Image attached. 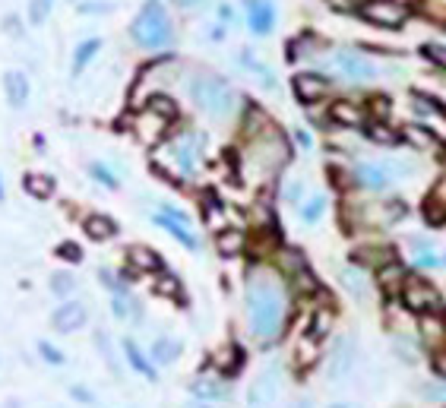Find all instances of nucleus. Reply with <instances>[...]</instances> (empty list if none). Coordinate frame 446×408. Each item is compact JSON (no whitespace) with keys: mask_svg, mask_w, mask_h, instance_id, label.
Here are the masks:
<instances>
[{"mask_svg":"<svg viewBox=\"0 0 446 408\" xmlns=\"http://www.w3.org/2000/svg\"><path fill=\"white\" fill-rule=\"evenodd\" d=\"M244 301H247V319H250L253 339L263 348L275 345L282 329H285V317H288V298H285V288L279 285V278L266 276V272H253L247 278Z\"/></svg>","mask_w":446,"mask_h":408,"instance_id":"nucleus-1","label":"nucleus"},{"mask_svg":"<svg viewBox=\"0 0 446 408\" xmlns=\"http://www.w3.org/2000/svg\"><path fill=\"white\" fill-rule=\"evenodd\" d=\"M190 98L209 118H228L238 105V95L231 92V86L219 76H193L190 79Z\"/></svg>","mask_w":446,"mask_h":408,"instance_id":"nucleus-2","label":"nucleus"},{"mask_svg":"<svg viewBox=\"0 0 446 408\" xmlns=\"http://www.w3.org/2000/svg\"><path fill=\"white\" fill-rule=\"evenodd\" d=\"M130 35L137 45L143 47H161L171 42V23H168L165 10H161V4H149L143 13L137 16V23L130 26Z\"/></svg>","mask_w":446,"mask_h":408,"instance_id":"nucleus-3","label":"nucleus"},{"mask_svg":"<svg viewBox=\"0 0 446 408\" xmlns=\"http://www.w3.org/2000/svg\"><path fill=\"white\" fill-rule=\"evenodd\" d=\"M358 364V345L351 336H339L326 351V361H323V370H326L329 383H345V380L355 373Z\"/></svg>","mask_w":446,"mask_h":408,"instance_id":"nucleus-4","label":"nucleus"},{"mask_svg":"<svg viewBox=\"0 0 446 408\" xmlns=\"http://www.w3.org/2000/svg\"><path fill=\"white\" fill-rule=\"evenodd\" d=\"M399 301H402L405 310H411V314H430V310H443V298L440 291L434 288L430 282H424V278H405L402 288H399Z\"/></svg>","mask_w":446,"mask_h":408,"instance_id":"nucleus-5","label":"nucleus"},{"mask_svg":"<svg viewBox=\"0 0 446 408\" xmlns=\"http://www.w3.org/2000/svg\"><path fill=\"white\" fill-rule=\"evenodd\" d=\"M282 377H285V370H282V364H266L260 373H256V380L247 386V408H269L279 399L282 392Z\"/></svg>","mask_w":446,"mask_h":408,"instance_id":"nucleus-6","label":"nucleus"},{"mask_svg":"<svg viewBox=\"0 0 446 408\" xmlns=\"http://www.w3.org/2000/svg\"><path fill=\"white\" fill-rule=\"evenodd\" d=\"M333 67L342 79H348V83H370V79L377 76V67L358 51H336Z\"/></svg>","mask_w":446,"mask_h":408,"instance_id":"nucleus-7","label":"nucleus"},{"mask_svg":"<svg viewBox=\"0 0 446 408\" xmlns=\"http://www.w3.org/2000/svg\"><path fill=\"white\" fill-rule=\"evenodd\" d=\"M355 181L361 183L364 190L387 193L396 181V171H393V165H387V162H361V165H355Z\"/></svg>","mask_w":446,"mask_h":408,"instance_id":"nucleus-8","label":"nucleus"},{"mask_svg":"<svg viewBox=\"0 0 446 408\" xmlns=\"http://www.w3.org/2000/svg\"><path fill=\"white\" fill-rule=\"evenodd\" d=\"M361 16L367 23H377L383 29H399L405 23V6L402 4H393V0H374V4H364L361 6Z\"/></svg>","mask_w":446,"mask_h":408,"instance_id":"nucleus-9","label":"nucleus"},{"mask_svg":"<svg viewBox=\"0 0 446 408\" xmlns=\"http://www.w3.org/2000/svg\"><path fill=\"white\" fill-rule=\"evenodd\" d=\"M89 323V310L83 307L79 301H64L60 307H54L51 314V326L60 332V336H73L76 329Z\"/></svg>","mask_w":446,"mask_h":408,"instance_id":"nucleus-10","label":"nucleus"},{"mask_svg":"<svg viewBox=\"0 0 446 408\" xmlns=\"http://www.w3.org/2000/svg\"><path fill=\"white\" fill-rule=\"evenodd\" d=\"M292 89H295V98L301 101V105H316V101L326 98L329 79L320 76V73H297L292 79Z\"/></svg>","mask_w":446,"mask_h":408,"instance_id":"nucleus-11","label":"nucleus"},{"mask_svg":"<svg viewBox=\"0 0 446 408\" xmlns=\"http://www.w3.org/2000/svg\"><path fill=\"white\" fill-rule=\"evenodd\" d=\"M418 339H421V345L428 342L430 351L443 348L446 345V314L443 310H430V314L418 317Z\"/></svg>","mask_w":446,"mask_h":408,"instance_id":"nucleus-12","label":"nucleus"},{"mask_svg":"<svg viewBox=\"0 0 446 408\" xmlns=\"http://www.w3.org/2000/svg\"><path fill=\"white\" fill-rule=\"evenodd\" d=\"M190 396L193 399H200V402H209V405H215V402H225L228 396H231V386L225 383V380H212V377H197L190 383Z\"/></svg>","mask_w":446,"mask_h":408,"instance_id":"nucleus-13","label":"nucleus"},{"mask_svg":"<svg viewBox=\"0 0 446 408\" xmlns=\"http://www.w3.org/2000/svg\"><path fill=\"white\" fill-rule=\"evenodd\" d=\"M329 120L336 127H348V130H361L367 124V114L361 105H351V101H333L329 105Z\"/></svg>","mask_w":446,"mask_h":408,"instance_id":"nucleus-14","label":"nucleus"},{"mask_svg":"<svg viewBox=\"0 0 446 408\" xmlns=\"http://www.w3.org/2000/svg\"><path fill=\"white\" fill-rule=\"evenodd\" d=\"M124 361L130 364V370H137L139 377H146L149 383H159V367L152 364V358H146V351L139 348L133 339H124Z\"/></svg>","mask_w":446,"mask_h":408,"instance_id":"nucleus-15","label":"nucleus"},{"mask_svg":"<svg viewBox=\"0 0 446 408\" xmlns=\"http://www.w3.org/2000/svg\"><path fill=\"white\" fill-rule=\"evenodd\" d=\"M184 351V342L174 336H159L152 345H149V358H152L155 367H171Z\"/></svg>","mask_w":446,"mask_h":408,"instance_id":"nucleus-16","label":"nucleus"},{"mask_svg":"<svg viewBox=\"0 0 446 408\" xmlns=\"http://www.w3.org/2000/svg\"><path fill=\"white\" fill-rule=\"evenodd\" d=\"M247 19H250V29H253L256 35H266L275 23L273 4H266V0H247Z\"/></svg>","mask_w":446,"mask_h":408,"instance_id":"nucleus-17","label":"nucleus"},{"mask_svg":"<svg viewBox=\"0 0 446 408\" xmlns=\"http://www.w3.org/2000/svg\"><path fill=\"white\" fill-rule=\"evenodd\" d=\"M247 247V234L241 228H222L219 237H215V250H219L225 260H231V256H241Z\"/></svg>","mask_w":446,"mask_h":408,"instance_id":"nucleus-18","label":"nucleus"},{"mask_svg":"<svg viewBox=\"0 0 446 408\" xmlns=\"http://www.w3.org/2000/svg\"><path fill=\"white\" fill-rule=\"evenodd\" d=\"M393 355L396 361H402L405 367L421 364V339L418 336H393Z\"/></svg>","mask_w":446,"mask_h":408,"instance_id":"nucleus-19","label":"nucleus"},{"mask_svg":"<svg viewBox=\"0 0 446 408\" xmlns=\"http://www.w3.org/2000/svg\"><path fill=\"white\" fill-rule=\"evenodd\" d=\"M405 278H408V272H405V266L399 260H387L377 266V288L383 291H399Z\"/></svg>","mask_w":446,"mask_h":408,"instance_id":"nucleus-20","label":"nucleus"},{"mask_svg":"<svg viewBox=\"0 0 446 408\" xmlns=\"http://www.w3.org/2000/svg\"><path fill=\"white\" fill-rule=\"evenodd\" d=\"M127 263H130L137 272H159L161 269V256L155 254L152 247H146V244L127 247Z\"/></svg>","mask_w":446,"mask_h":408,"instance_id":"nucleus-21","label":"nucleus"},{"mask_svg":"<svg viewBox=\"0 0 446 408\" xmlns=\"http://www.w3.org/2000/svg\"><path fill=\"white\" fill-rule=\"evenodd\" d=\"M339 278H342L345 291L355 298V301H367V298H370V282H367V276H364L358 266H345L339 272Z\"/></svg>","mask_w":446,"mask_h":408,"instance_id":"nucleus-22","label":"nucleus"},{"mask_svg":"<svg viewBox=\"0 0 446 408\" xmlns=\"http://www.w3.org/2000/svg\"><path fill=\"white\" fill-rule=\"evenodd\" d=\"M4 89H6V101L13 108H25V101H29V79H25V73H16V70L6 73Z\"/></svg>","mask_w":446,"mask_h":408,"instance_id":"nucleus-23","label":"nucleus"},{"mask_svg":"<svg viewBox=\"0 0 446 408\" xmlns=\"http://www.w3.org/2000/svg\"><path fill=\"white\" fill-rule=\"evenodd\" d=\"M155 222H159V225L165 228L171 237H178V241L184 244L187 250H200V241H197V234L190 231V225H184V222H174L171 215H165V212H159V215H155Z\"/></svg>","mask_w":446,"mask_h":408,"instance_id":"nucleus-24","label":"nucleus"},{"mask_svg":"<svg viewBox=\"0 0 446 408\" xmlns=\"http://www.w3.org/2000/svg\"><path fill=\"white\" fill-rule=\"evenodd\" d=\"M83 231L92 237V241H111V237L118 234V225H114L108 215H89V219L83 222Z\"/></svg>","mask_w":446,"mask_h":408,"instance_id":"nucleus-25","label":"nucleus"},{"mask_svg":"<svg viewBox=\"0 0 446 408\" xmlns=\"http://www.w3.org/2000/svg\"><path fill=\"white\" fill-rule=\"evenodd\" d=\"M399 136H402L408 146H415V149H434L437 146V136L428 130V127H421V124H405L402 130H399Z\"/></svg>","mask_w":446,"mask_h":408,"instance_id":"nucleus-26","label":"nucleus"},{"mask_svg":"<svg viewBox=\"0 0 446 408\" xmlns=\"http://www.w3.org/2000/svg\"><path fill=\"white\" fill-rule=\"evenodd\" d=\"M364 136H367L370 142H377V146H396V142L402 140V136H399V130H393L387 120H374V124H364Z\"/></svg>","mask_w":446,"mask_h":408,"instance_id":"nucleus-27","label":"nucleus"},{"mask_svg":"<svg viewBox=\"0 0 446 408\" xmlns=\"http://www.w3.org/2000/svg\"><path fill=\"white\" fill-rule=\"evenodd\" d=\"M200 142L197 136H184V140L178 142V165L184 168L187 174H193L197 171V155H200Z\"/></svg>","mask_w":446,"mask_h":408,"instance_id":"nucleus-28","label":"nucleus"},{"mask_svg":"<svg viewBox=\"0 0 446 408\" xmlns=\"http://www.w3.org/2000/svg\"><path fill=\"white\" fill-rule=\"evenodd\" d=\"M111 314L118 317V319H133V317H139V304L133 301L130 295L118 291V295L111 298Z\"/></svg>","mask_w":446,"mask_h":408,"instance_id":"nucleus-29","label":"nucleus"},{"mask_svg":"<svg viewBox=\"0 0 446 408\" xmlns=\"http://www.w3.org/2000/svg\"><path fill=\"white\" fill-rule=\"evenodd\" d=\"M23 187L29 190L35 200H48V196L54 193V181L45 178V174H25V178H23Z\"/></svg>","mask_w":446,"mask_h":408,"instance_id":"nucleus-30","label":"nucleus"},{"mask_svg":"<svg viewBox=\"0 0 446 408\" xmlns=\"http://www.w3.org/2000/svg\"><path fill=\"white\" fill-rule=\"evenodd\" d=\"M241 64H244V67H247V70H250V73H256V76H260V83H263V86H266V89H275V79H273V70H269V67H266V64H260V60H256V57H253V54H250V51H244V54H241Z\"/></svg>","mask_w":446,"mask_h":408,"instance_id":"nucleus-31","label":"nucleus"},{"mask_svg":"<svg viewBox=\"0 0 446 408\" xmlns=\"http://www.w3.org/2000/svg\"><path fill=\"white\" fill-rule=\"evenodd\" d=\"M149 111L159 114L161 120L178 118V105H174V101L168 98V95H149Z\"/></svg>","mask_w":446,"mask_h":408,"instance_id":"nucleus-32","label":"nucleus"},{"mask_svg":"<svg viewBox=\"0 0 446 408\" xmlns=\"http://www.w3.org/2000/svg\"><path fill=\"white\" fill-rule=\"evenodd\" d=\"M323 212H326V196H310V200L304 203V209H301V219L307 222V225H316Z\"/></svg>","mask_w":446,"mask_h":408,"instance_id":"nucleus-33","label":"nucleus"},{"mask_svg":"<svg viewBox=\"0 0 446 408\" xmlns=\"http://www.w3.org/2000/svg\"><path fill=\"white\" fill-rule=\"evenodd\" d=\"M98 47H101L98 38H89V42H83V45H79V47H76V57H73V73H79V70H83V67L89 64L92 57H96V51H98Z\"/></svg>","mask_w":446,"mask_h":408,"instance_id":"nucleus-34","label":"nucleus"},{"mask_svg":"<svg viewBox=\"0 0 446 408\" xmlns=\"http://www.w3.org/2000/svg\"><path fill=\"white\" fill-rule=\"evenodd\" d=\"M96 348H101V358H105V364L111 367V373H120L118 358H114V345H111V339H108V332H105V329H98V332H96Z\"/></svg>","mask_w":446,"mask_h":408,"instance_id":"nucleus-35","label":"nucleus"},{"mask_svg":"<svg viewBox=\"0 0 446 408\" xmlns=\"http://www.w3.org/2000/svg\"><path fill=\"white\" fill-rule=\"evenodd\" d=\"M38 355H42V361H45V364H51V367H64V364H67V355H64V351L54 348V345H51V342H45V339L38 342Z\"/></svg>","mask_w":446,"mask_h":408,"instance_id":"nucleus-36","label":"nucleus"},{"mask_svg":"<svg viewBox=\"0 0 446 408\" xmlns=\"http://www.w3.org/2000/svg\"><path fill=\"white\" fill-rule=\"evenodd\" d=\"M51 291L54 295H70V291H76V278H73L70 272H54Z\"/></svg>","mask_w":446,"mask_h":408,"instance_id":"nucleus-37","label":"nucleus"},{"mask_svg":"<svg viewBox=\"0 0 446 408\" xmlns=\"http://www.w3.org/2000/svg\"><path fill=\"white\" fill-rule=\"evenodd\" d=\"M89 174H92V178H96L98 183H105L108 190H118V178H114V174L108 171L105 165H98V162H92V165H89Z\"/></svg>","mask_w":446,"mask_h":408,"instance_id":"nucleus-38","label":"nucleus"},{"mask_svg":"<svg viewBox=\"0 0 446 408\" xmlns=\"http://www.w3.org/2000/svg\"><path fill=\"white\" fill-rule=\"evenodd\" d=\"M424 219H428V225H443L446 222V209L440 206V203H424Z\"/></svg>","mask_w":446,"mask_h":408,"instance_id":"nucleus-39","label":"nucleus"},{"mask_svg":"<svg viewBox=\"0 0 446 408\" xmlns=\"http://www.w3.org/2000/svg\"><path fill=\"white\" fill-rule=\"evenodd\" d=\"M418 392H421L424 399H430V402H443V399H446V383H424V386H418Z\"/></svg>","mask_w":446,"mask_h":408,"instance_id":"nucleus-40","label":"nucleus"},{"mask_svg":"<svg viewBox=\"0 0 446 408\" xmlns=\"http://www.w3.org/2000/svg\"><path fill=\"white\" fill-rule=\"evenodd\" d=\"M430 370H434L437 380H446V345L437 351H430Z\"/></svg>","mask_w":446,"mask_h":408,"instance_id":"nucleus-41","label":"nucleus"},{"mask_svg":"<svg viewBox=\"0 0 446 408\" xmlns=\"http://www.w3.org/2000/svg\"><path fill=\"white\" fill-rule=\"evenodd\" d=\"M57 256H60V260H67V263H79V260H83V250H79V244L64 241L57 247Z\"/></svg>","mask_w":446,"mask_h":408,"instance_id":"nucleus-42","label":"nucleus"},{"mask_svg":"<svg viewBox=\"0 0 446 408\" xmlns=\"http://www.w3.org/2000/svg\"><path fill=\"white\" fill-rule=\"evenodd\" d=\"M155 291H159V295H168V298H174V295H178V291H181V282H178V276H165V278H161V282L159 285H155Z\"/></svg>","mask_w":446,"mask_h":408,"instance_id":"nucleus-43","label":"nucleus"},{"mask_svg":"<svg viewBox=\"0 0 446 408\" xmlns=\"http://www.w3.org/2000/svg\"><path fill=\"white\" fill-rule=\"evenodd\" d=\"M424 54H428V57L434 60V64H440L443 70H446V47H443V45H434V42L424 45Z\"/></svg>","mask_w":446,"mask_h":408,"instance_id":"nucleus-44","label":"nucleus"},{"mask_svg":"<svg viewBox=\"0 0 446 408\" xmlns=\"http://www.w3.org/2000/svg\"><path fill=\"white\" fill-rule=\"evenodd\" d=\"M304 196V181H288L285 183V200L288 203H301Z\"/></svg>","mask_w":446,"mask_h":408,"instance_id":"nucleus-45","label":"nucleus"},{"mask_svg":"<svg viewBox=\"0 0 446 408\" xmlns=\"http://www.w3.org/2000/svg\"><path fill=\"white\" fill-rule=\"evenodd\" d=\"M70 396H73V399H79V402H86V405L96 402V396H92L89 390H83V386H70Z\"/></svg>","mask_w":446,"mask_h":408,"instance_id":"nucleus-46","label":"nucleus"},{"mask_svg":"<svg viewBox=\"0 0 446 408\" xmlns=\"http://www.w3.org/2000/svg\"><path fill=\"white\" fill-rule=\"evenodd\" d=\"M45 13H48V0H35L32 4V23H42Z\"/></svg>","mask_w":446,"mask_h":408,"instance_id":"nucleus-47","label":"nucleus"},{"mask_svg":"<svg viewBox=\"0 0 446 408\" xmlns=\"http://www.w3.org/2000/svg\"><path fill=\"white\" fill-rule=\"evenodd\" d=\"M295 142H297V146H301V149H310V146H314V140H310V133H307V130H301V127H295Z\"/></svg>","mask_w":446,"mask_h":408,"instance_id":"nucleus-48","label":"nucleus"},{"mask_svg":"<svg viewBox=\"0 0 446 408\" xmlns=\"http://www.w3.org/2000/svg\"><path fill=\"white\" fill-rule=\"evenodd\" d=\"M187 408H212V405H209V402H200V399H193V402L187 405Z\"/></svg>","mask_w":446,"mask_h":408,"instance_id":"nucleus-49","label":"nucleus"},{"mask_svg":"<svg viewBox=\"0 0 446 408\" xmlns=\"http://www.w3.org/2000/svg\"><path fill=\"white\" fill-rule=\"evenodd\" d=\"M178 6H193V4H200V0H174Z\"/></svg>","mask_w":446,"mask_h":408,"instance_id":"nucleus-50","label":"nucleus"},{"mask_svg":"<svg viewBox=\"0 0 446 408\" xmlns=\"http://www.w3.org/2000/svg\"><path fill=\"white\" fill-rule=\"evenodd\" d=\"M329 408H361V405H351V402H336V405H329Z\"/></svg>","mask_w":446,"mask_h":408,"instance_id":"nucleus-51","label":"nucleus"},{"mask_svg":"<svg viewBox=\"0 0 446 408\" xmlns=\"http://www.w3.org/2000/svg\"><path fill=\"white\" fill-rule=\"evenodd\" d=\"M292 408H310V399H301V402H295Z\"/></svg>","mask_w":446,"mask_h":408,"instance_id":"nucleus-52","label":"nucleus"},{"mask_svg":"<svg viewBox=\"0 0 446 408\" xmlns=\"http://www.w3.org/2000/svg\"><path fill=\"white\" fill-rule=\"evenodd\" d=\"M440 266H446V254H443V256H440Z\"/></svg>","mask_w":446,"mask_h":408,"instance_id":"nucleus-53","label":"nucleus"},{"mask_svg":"<svg viewBox=\"0 0 446 408\" xmlns=\"http://www.w3.org/2000/svg\"><path fill=\"white\" fill-rule=\"evenodd\" d=\"M0 200H4V183H0Z\"/></svg>","mask_w":446,"mask_h":408,"instance_id":"nucleus-54","label":"nucleus"}]
</instances>
